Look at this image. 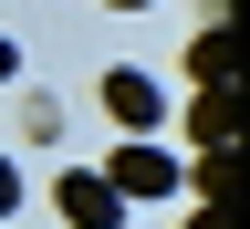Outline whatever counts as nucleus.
<instances>
[{
	"label": "nucleus",
	"instance_id": "1",
	"mask_svg": "<svg viewBox=\"0 0 250 229\" xmlns=\"http://www.w3.org/2000/svg\"><path fill=\"white\" fill-rule=\"evenodd\" d=\"M104 177H115V198H188V167H177L156 136H136V146L104 167Z\"/></svg>",
	"mask_w": 250,
	"mask_h": 229
},
{
	"label": "nucleus",
	"instance_id": "2",
	"mask_svg": "<svg viewBox=\"0 0 250 229\" xmlns=\"http://www.w3.org/2000/svg\"><path fill=\"white\" fill-rule=\"evenodd\" d=\"M52 208L73 219V229H125V198H115V177H104V167H62Z\"/></svg>",
	"mask_w": 250,
	"mask_h": 229
},
{
	"label": "nucleus",
	"instance_id": "3",
	"mask_svg": "<svg viewBox=\"0 0 250 229\" xmlns=\"http://www.w3.org/2000/svg\"><path fill=\"white\" fill-rule=\"evenodd\" d=\"M104 115L125 125V136H156V125H167V94H156L136 62H115V73H104Z\"/></svg>",
	"mask_w": 250,
	"mask_h": 229
},
{
	"label": "nucleus",
	"instance_id": "4",
	"mask_svg": "<svg viewBox=\"0 0 250 229\" xmlns=\"http://www.w3.org/2000/svg\"><path fill=\"white\" fill-rule=\"evenodd\" d=\"M188 136H198L208 156H219V146L240 136V104H229V83H198V104H188Z\"/></svg>",
	"mask_w": 250,
	"mask_h": 229
},
{
	"label": "nucleus",
	"instance_id": "5",
	"mask_svg": "<svg viewBox=\"0 0 250 229\" xmlns=\"http://www.w3.org/2000/svg\"><path fill=\"white\" fill-rule=\"evenodd\" d=\"M188 62H198V83H229V31H198V52H188Z\"/></svg>",
	"mask_w": 250,
	"mask_h": 229
},
{
	"label": "nucleus",
	"instance_id": "6",
	"mask_svg": "<svg viewBox=\"0 0 250 229\" xmlns=\"http://www.w3.org/2000/svg\"><path fill=\"white\" fill-rule=\"evenodd\" d=\"M21 136H31V146L62 136V104H52V94H21Z\"/></svg>",
	"mask_w": 250,
	"mask_h": 229
},
{
	"label": "nucleus",
	"instance_id": "7",
	"mask_svg": "<svg viewBox=\"0 0 250 229\" xmlns=\"http://www.w3.org/2000/svg\"><path fill=\"white\" fill-rule=\"evenodd\" d=\"M11 208H21V167L0 156V219H11Z\"/></svg>",
	"mask_w": 250,
	"mask_h": 229
},
{
	"label": "nucleus",
	"instance_id": "8",
	"mask_svg": "<svg viewBox=\"0 0 250 229\" xmlns=\"http://www.w3.org/2000/svg\"><path fill=\"white\" fill-rule=\"evenodd\" d=\"M11 73H21V42H11V31H0V83H11Z\"/></svg>",
	"mask_w": 250,
	"mask_h": 229
},
{
	"label": "nucleus",
	"instance_id": "9",
	"mask_svg": "<svg viewBox=\"0 0 250 229\" xmlns=\"http://www.w3.org/2000/svg\"><path fill=\"white\" fill-rule=\"evenodd\" d=\"M188 229H229V208H219V198H208V208H198V219H188Z\"/></svg>",
	"mask_w": 250,
	"mask_h": 229
},
{
	"label": "nucleus",
	"instance_id": "10",
	"mask_svg": "<svg viewBox=\"0 0 250 229\" xmlns=\"http://www.w3.org/2000/svg\"><path fill=\"white\" fill-rule=\"evenodd\" d=\"M104 11H146V0H104Z\"/></svg>",
	"mask_w": 250,
	"mask_h": 229
}]
</instances>
